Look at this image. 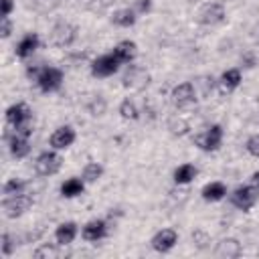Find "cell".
I'll use <instances>...</instances> for the list:
<instances>
[{
  "mask_svg": "<svg viewBox=\"0 0 259 259\" xmlns=\"http://www.w3.org/2000/svg\"><path fill=\"white\" fill-rule=\"evenodd\" d=\"M75 140H77V132H75L73 125H59V127L51 134L49 146H51L53 150H67V148H71V146L75 144Z\"/></svg>",
  "mask_w": 259,
  "mask_h": 259,
  "instance_id": "cell-10",
  "label": "cell"
},
{
  "mask_svg": "<svg viewBox=\"0 0 259 259\" xmlns=\"http://www.w3.org/2000/svg\"><path fill=\"white\" fill-rule=\"evenodd\" d=\"M229 200L235 208L247 212L255 206V202L259 200V188H255L253 184H243V186H237L231 194H229Z\"/></svg>",
  "mask_w": 259,
  "mask_h": 259,
  "instance_id": "cell-4",
  "label": "cell"
},
{
  "mask_svg": "<svg viewBox=\"0 0 259 259\" xmlns=\"http://www.w3.org/2000/svg\"><path fill=\"white\" fill-rule=\"evenodd\" d=\"M63 79H65V75H63V71L59 67L47 65V67L34 69V81H36V85H38V89L42 93H55V91H59L61 85H63Z\"/></svg>",
  "mask_w": 259,
  "mask_h": 259,
  "instance_id": "cell-2",
  "label": "cell"
},
{
  "mask_svg": "<svg viewBox=\"0 0 259 259\" xmlns=\"http://www.w3.org/2000/svg\"><path fill=\"white\" fill-rule=\"evenodd\" d=\"M63 166V158L59 156V150H45L34 160V170L38 176H55Z\"/></svg>",
  "mask_w": 259,
  "mask_h": 259,
  "instance_id": "cell-6",
  "label": "cell"
},
{
  "mask_svg": "<svg viewBox=\"0 0 259 259\" xmlns=\"http://www.w3.org/2000/svg\"><path fill=\"white\" fill-rule=\"evenodd\" d=\"M4 115H6V123L12 125V132L30 138V134H32V111L24 101L12 103L6 109Z\"/></svg>",
  "mask_w": 259,
  "mask_h": 259,
  "instance_id": "cell-1",
  "label": "cell"
},
{
  "mask_svg": "<svg viewBox=\"0 0 259 259\" xmlns=\"http://www.w3.org/2000/svg\"><path fill=\"white\" fill-rule=\"evenodd\" d=\"M243 247L241 243L235 239V237H227V239H221L217 243V249H214V255L221 257V259H237L241 255Z\"/></svg>",
  "mask_w": 259,
  "mask_h": 259,
  "instance_id": "cell-17",
  "label": "cell"
},
{
  "mask_svg": "<svg viewBox=\"0 0 259 259\" xmlns=\"http://www.w3.org/2000/svg\"><path fill=\"white\" fill-rule=\"evenodd\" d=\"M152 10V0H136V12L138 14H146Z\"/></svg>",
  "mask_w": 259,
  "mask_h": 259,
  "instance_id": "cell-34",
  "label": "cell"
},
{
  "mask_svg": "<svg viewBox=\"0 0 259 259\" xmlns=\"http://www.w3.org/2000/svg\"><path fill=\"white\" fill-rule=\"evenodd\" d=\"M10 34H12V20H10V16L0 18V36L2 38H8Z\"/></svg>",
  "mask_w": 259,
  "mask_h": 259,
  "instance_id": "cell-31",
  "label": "cell"
},
{
  "mask_svg": "<svg viewBox=\"0 0 259 259\" xmlns=\"http://www.w3.org/2000/svg\"><path fill=\"white\" fill-rule=\"evenodd\" d=\"M14 12V0H0V18H6Z\"/></svg>",
  "mask_w": 259,
  "mask_h": 259,
  "instance_id": "cell-33",
  "label": "cell"
},
{
  "mask_svg": "<svg viewBox=\"0 0 259 259\" xmlns=\"http://www.w3.org/2000/svg\"><path fill=\"white\" fill-rule=\"evenodd\" d=\"M8 140V152L12 158L16 160H22L30 154V142H28V136H22V134H16L12 132V136L6 138Z\"/></svg>",
  "mask_w": 259,
  "mask_h": 259,
  "instance_id": "cell-15",
  "label": "cell"
},
{
  "mask_svg": "<svg viewBox=\"0 0 259 259\" xmlns=\"http://www.w3.org/2000/svg\"><path fill=\"white\" fill-rule=\"evenodd\" d=\"M16 245H18V241H16V237H14L12 233H4V235H2L0 249H2V255H4V257H10V255L16 251Z\"/></svg>",
  "mask_w": 259,
  "mask_h": 259,
  "instance_id": "cell-27",
  "label": "cell"
},
{
  "mask_svg": "<svg viewBox=\"0 0 259 259\" xmlns=\"http://www.w3.org/2000/svg\"><path fill=\"white\" fill-rule=\"evenodd\" d=\"M107 233H109V227H107V221L105 219H91L81 229V237L87 243H97V241L105 239Z\"/></svg>",
  "mask_w": 259,
  "mask_h": 259,
  "instance_id": "cell-12",
  "label": "cell"
},
{
  "mask_svg": "<svg viewBox=\"0 0 259 259\" xmlns=\"http://www.w3.org/2000/svg\"><path fill=\"white\" fill-rule=\"evenodd\" d=\"M176 243H178V233L174 229H160L150 241V245L156 253H168L176 247Z\"/></svg>",
  "mask_w": 259,
  "mask_h": 259,
  "instance_id": "cell-13",
  "label": "cell"
},
{
  "mask_svg": "<svg viewBox=\"0 0 259 259\" xmlns=\"http://www.w3.org/2000/svg\"><path fill=\"white\" fill-rule=\"evenodd\" d=\"M251 184H253L255 188H259V170L253 172V176H251Z\"/></svg>",
  "mask_w": 259,
  "mask_h": 259,
  "instance_id": "cell-35",
  "label": "cell"
},
{
  "mask_svg": "<svg viewBox=\"0 0 259 259\" xmlns=\"http://www.w3.org/2000/svg\"><path fill=\"white\" fill-rule=\"evenodd\" d=\"M121 67V61L115 57V53H105V55H99L97 59L91 61V75L95 79H105V77H111L119 71Z\"/></svg>",
  "mask_w": 259,
  "mask_h": 259,
  "instance_id": "cell-5",
  "label": "cell"
},
{
  "mask_svg": "<svg viewBox=\"0 0 259 259\" xmlns=\"http://www.w3.org/2000/svg\"><path fill=\"white\" fill-rule=\"evenodd\" d=\"M51 40H53V45L59 47V49L71 47V45L77 40V26L71 24V22H67V20H59V22L53 26V30H51Z\"/></svg>",
  "mask_w": 259,
  "mask_h": 259,
  "instance_id": "cell-8",
  "label": "cell"
},
{
  "mask_svg": "<svg viewBox=\"0 0 259 259\" xmlns=\"http://www.w3.org/2000/svg\"><path fill=\"white\" fill-rule=\"evenodd\" d=\"M38 47H40L38 34H36V32H26V34L16 42L14 53H16L18 59H28V57H32V53H34Z\"/></svg>",
  "mask_w": 259,
  "mask_h": 259,
  "instance_id": "cell-16",
  "label": "cell"
},
{
  "mask_svg": "<svg viewBox=\"0 0 259 259\" xmlns=\"http://www.w3.org/2000/svg\"><path fill=\"white\" fill-rule=\"evenodd\" d=\"M87 109H89V113H91V115H95V117H97V115H103V113H105L107 103H105V99H103V97H99V95H97V97H93V101L87 105Z\"/></svg>",
  "mask_w": 259,
  "mask_h": 259,
  "instance_id": "cell-28",
  "label": "cell"
},
{
  "mask_svg": "<svg viewBox=\"0 0 259 259\" xmlns=\"http://www.w3.org/2000/svg\"><path fill=\"white\" fill-rule=\"evenodd\" d=\"M170 99H172V103H174L178 109H182V107H188V105L196 103V91H194V85H192V83H188V81L178 83V85L172 89Z\"/></svg>",
  "mask_w": 259,
  "mask_h": 259,
  "instance_id": "cell-11",
  "label": "cell"
},
{
  "mask_svg": "<svg viewBox=\"0 0 259 259\" xmlns=\"http://www.w3.org/2000/svg\"><path fill=\"white\" fill-rule=\"evenodd\" d=\"M192 241L196 243V247H198V249H204V247H206V243H208L210 239H208V235H206L204 231H194V233H192Z\"/></svg>",
  "mask_w": 259,
  "mask_h": 259,
  "instance_id": "cell-32",
  "label": "cell"
},
{
  "mask_svg": "<svg viewBox=\"0 0 259 259\" xmlns=\"http://www.w3.org/2000/svg\"><path fill=\"white\" fill-rule=\"evenodd\" d=\"M245 150H247L253 158H259V134H253L251 138H247V142H245Z\"/></svg>",
  "mask_w": 259,
  "mask_h": 259,
  "instance_id": "cell-29",
  "label": "cell"
},
{
  "mask_svg": "<svg viewBox=\"0 0 259 259\" xmlns=\"http://www.w3.org/2000/svg\"><path fill=\"white\" fill-rule=\"evenodd\" d=\"M119 115H121L123 119H138V117H140V109H138L136 103L127 97V99H123V101L119 103Z\"/></svg>",
  "mask_w": 259,
  "mask_h": 259,
  "instance_id": "cell-26",
  "label": "cell"
},
{
  "mask_svg": "<svg viewBox=\"0 0 259 259\" xmlns=\"http://www.w3.org/2000/svg\"><path fill=\"white\" fill-rule=\"evenodd\" d=\"M101 176H103V166H101L99 162H87L85 168H83V174H81V178H83L87 184L97 182Z\"/></svg>",
  "mask_w": 259,
  "mask_h": 259,
  "instance_id": "cell-24",
  "label": "cell"
},
{
  "mask_svg": "<svg viewBox=\"0 0 259 259\" xmlns=\"http://www.w3.org/2000/svg\"><path fill=\"white\" fill-rule=\"evenodd\" d=\"M26 190V182L22 178H8L2 186L4 196H12V194H22Z\"/></svg>",
  "mask_w": 259,
  "mask_h": 259,
  "instance_id": "cell-25",
  "label": "cell"
},
{
  "mask_svg": "<svg viewBox=\"0 0 259 259\" xmlns=\"http://www.w3.org/2000/svg\"><path fill=\"white\" fill-rule=\"evenodd\" d=\"M57 245V243H55ZM55 245H42V247H38L32 255L36 257V259H40V257H57L59 255V251H57V247Z\"/></svg>",
  "mask_w": 259,
  "mask_h": 259,
  "instance_id": "cell-30",
  "label": "cell"
},
{
  "mask_svg": "<svg viewBox=\"0 0 259 259\" xmlns=\"http://www.w3.org/2000/svg\"><path fill=\"white\" fill-rule=\"evenodd\" d=\"M196 174H198V170H196V166L194 164H190V162H184V164H180L176 170H174V182L176 184H190L194 178H196Z\"/></svg>",
  "mask_w": 259,
  "mask_h": 259,
  "instance_id": "cell-23",
  "label": "cell"
},
{
  "mask_svg": "<svg viewBox=\"0 0 259 259\" xmlns=\"http://www.w3.org/2000/svg\"><path fill=\"white\" fill-rule=\"evenodd\" d=\"M200 196L206 202H219V200H223L227 196V184L221 182V180H212V182H208V184L202 186Z\"/></svg>",
  "mask_w": 259,
  "mask_h": 259,
  "instance_id": "cell-19",
  "label": "cell"
},
{
  "mask_svg": "<svg viewBox=\"0 0 259 259\" xmlns=\"http://www.w3.org/2000/svg\"><path fill=\"white\" fill-rule=\"evenodd\" d=\"M111 22L119 28H130L138 22V12H136V8H130V6L127 8H117L111 14Z\"/></svg>",
  "mask_w": 259,
  "mask_h": 259,
  "instance_id": "cell-20",
  "label": "cell"
},
{
  "mask_svg": "<svg viewBox=\"0 0 259 259\" xmlns=\"http://www.w3.org/2000/svg\"><path fill=\"white\" fill-rule=\"evenodd\" d=\"M85 180L83 178H77V176H73V178H67L63 184H61V196L63 198H75V196H81L83 194V190H85Z\"/></svg>",
  "mask_w": 259,
  "mask_h": 259,
  "instance_id": "cell-22",
  "label": "cell"
},
{
  "mask_svg": "<svg viewBox=\"0 0 259 259\" xmlns=\"http://www.w3.org/2000/svg\"><path fill=\"white\" fill-rule=\"evenodd\" d=\"M79 235V225L75 221H65V223H59L57 229H55V243L59 247H65V245H71Z\"/></svg>",
  "mask_w": 259,
  "mask_h": 259,
  "instance_id": "cell-14",
  "label": "cell"
},
{
  "mask_svg": "<svg viewBox=\"0 0 259 259\" xmlns=\"http://www.w3.org/2000/svg\"><path fill=\"white\" fill-rule=\"evenodd\" d=\"M113 53H115V57L121 61V65H130V63H134V59L138 57V45H136L134 40L125 38V40H119V42L113 47Z\"/></svg>",
  "mask_w": 259,
  "mask_h": 259,
  "instance_id": "cell-18",
  "label": "cell"
},
{
  "mask_svg": "<svg viewBox=\"0 0 259 259\" xmlns=\"http://www.w3.org/2000/svg\"><path fill=\"white\" fill-rule=\"evenodd\" d=\"M241 81H243V75H241L239 69H227V71L219 77V87H221V91L231 93V91H235V89L241 85Z\"/></svg>",
  "mask_w": 259,
  "mask_h": 259,
  "instance_id": "cell-21",
  "label": "cell"
},
{
  "mask_svg": "<svg viewBox=\"0 0 259 259\" xmlns=\"http://www.w3.org/2000/svg\"><path fill=\"white\" fill-rule=\"evenodd\" d=\"M225 16H227V10L221 2H208L198 10V22L204 26L221 24L225 20Z\"/></svg>",
  "mask_w": 259,
  "mask_h": 259,
  "instance_id": "cell-9",
  "label": "cell"
},
{
  "mask_svg": "<svg viewBox=\"0 0 259 259\" xmlns=\"http://www.w3.org/2000/svg\"><path fill=\"white\" fill-rule=\"evenodd\" d=\"M0 206H2V214L6 219H18L32 206V198L24 192L22 194H12V196H4Z\"/></svg>",
  "mask_w": 259,
  "mask_h": 259,
  "instance_id": "cell-7",
  "label": "cell"
},
{
  "mask_svg": "<svg viewBox=\"0 0 259 259\" xmlns=\"http://www.w3.org/2000/svg\"><path fill=\"white\" fill-rule=\"evenodd\" d=\"M223 138H225V132L219 123H212L208 127H204L196 138H194V144L198 150L202 152H217L221 146H223Z\"/></svg>",
  "mask_w": 259,
  "mask_h": 259,
  "instance_id": "cell-3",
  "label": "cell"
}]
</instances>
